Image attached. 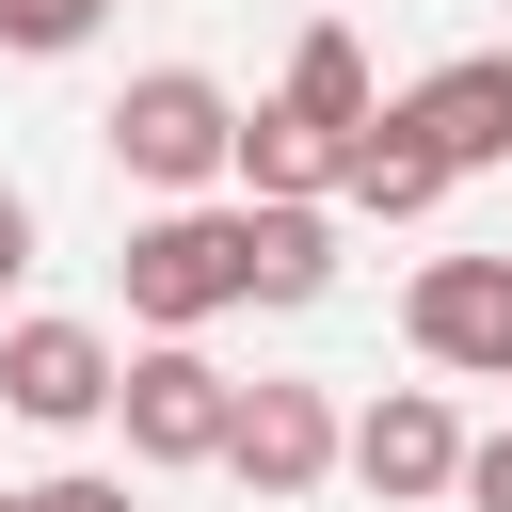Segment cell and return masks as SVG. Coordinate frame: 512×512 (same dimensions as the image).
Segmentation results:
<instances>
[{"mask_svg":"<svg viewBox=\"0 0 512 512\" xmlns=\"http://www.w3.org/2000/svg\"><path fill=\"white\" fill-rule=\"evenodd\" d=\"M96 128H112V160H128L144 192H208V176L240 160V96H224L208 64H144Z\"/></svg>","mask_w":512,"mask_h":512,"instance_id":"6da1fadb","label":"cell"},{"mask_svg":"<svg viewBox=\"0 0 512 512\" xmlns=\"http://www.w3.org/2000/svg\"><path fill=\"white\" fill-rule=\"evenodd\" d=\"M112 272H128V320H144V336H208V320L240 304V208H192V192H176V208L128 224Z\"/></svg>","mask_w":512,"mask_h":512,"instance_id":"7a4b0ae2","label":"cell"},{"mask_svg":"<svg viewBox=\"0 0 512 512\" xmlns=\"http://www.w3.org/2000/svg\"><path fill=\"white\" fill-rule=\"evenodd\" d=\"M112 416H128V464H224L240 384H224L192 336H144V352H128V384H112Z\"/></svg>","mask_w":512,"mask_h":512,"instance_id":"3957f363","label":"cell"},{"mask_svg":"<svg viewBox=\"0 0 512 512\" xmlns=\"http://www.w3.org/2000/svg\"><path fill=\"white\" fill-rule=\"evenodd\" d=\"M400 336L448 368V384H512V256H432L400 288Z\"/></svg>","mask_w":512,"mask_h":512,"instance_id":"277c9868","label":"cell"},{"mask_svg":"<svg viewBox=\"0 0 512 512\" xmlns=\"http://www.w3.org/2000/svg\"><path fill=\"white\" fill-rule=\"evenodd\" d=\"M352 464V416L320 384H240V432H224V480L240 496H320Z\"/></svg>","mask_w":512,"mask_h":512,"instance_id":"5b68a950","label":"cell"},{"mask_svg":"<svg viewBox=\"0 0 512 512\" xmlns=\"http://www.w3.org/2000/svg\"><path fill=\"white\" fill-rule=\"evenodd\" d=\"M112 384H128V352H112L96 320H16V336H0V400H16L32 432H96Z\"/></svg>","mask_w":512,"mask_h":512,"instance_id":"8992f818","label":"cell"},{"mask_svg":"<svg viewBox=\"0 0 512 512\" xmlns=\"http://www.w3.org/2000/svg\"><path fill=\"white\" fill-rule=\"evenodd\" d=\"M352 480H368L384 512H432V496H464V416H448L432 384H384V400L352 416Z\"/></svg>","mask_w":512,"mask_h":512,"instance_id":"52a82bcc","label":"cell"},{"mask_svg":"<svg viewBox=\"0 0 512 512\" xmlns=\"http://www.w3.org/2000/svg\"><path fill=\"white\" fill-rule=\"evenodd\" d=\"M336 288V208L320 192H240V304H320Z\"/></svg>","mask_w":512,"mask_h":512,"instance_id":"ba28073f","label":"cell"},{"mask_svg":"<svg viewBox=\"0 0 512 512\" xmlns=\"http://www.w3.org/2000/svg\"><path fill=\"white\" fill-rule=\"evenodd\" d=\"M336 208H368V224H416V208H448V144L384 96L368 128H352V160H336Z\"/></svg>","mask_w":512,"mask_h":512,"instance_id":"9c48e42d","label":"cell"},{"mask_svg":"<svg viewBox=\"0 0 512 512\" xmlns=\"http://www.w3.org/2000/svg\"><path fill=\"white\" fill-rule=\"evenodd\" d=\"M432 144H448V176H480V160H512V48H464V64H432L416 96H400Z\"/></svg>","mask_w":512,"mask_h":512,"instance_id":"30bf717a","label":"cell"},{"mask_svg":"<svg viewBox=\"0 0 512 512\" xmlns=\"http://www.w3.org/2000/svg\"><path fill=\"white\" fill-rule=\"evenodd\" d=\"M288 112H304V128H336V160H352V128L384 112V96H368V48H352L336 16H304V48H288Z\"/></svg>","mask_w":512,"mask_h":512,"instance_id":"8fae6325","label":"cell"},{"mask_svg":"<svg viewBox=\"0 0 512 512\" xmlns=\"http://www.w3.org/2000/svg\"><path fill=\"white\" fill-rule=\"evenodd\" d=\"M240 192H336V128H304L288 96H256L240 112V160H224Z\"/></svg>","mask_w":512,"mask_h":512,"instance_id":"7c38bea8","label":"cell"},{"mask_svg":"<svg viewBox=\"0 0 512 512\" xmlns=\"http://www.w3.org/2000/svg\"><path fill=\"white\" fill-rule=\"evenodd\" d=\"M96 16L112 0H0V48L16 64H64V48H96Z\"/></svg>","mask_w":512,"mask_h":512,"instance_id":"4fadbf2b","label":"cell"},{"mask_svg":"<svg viewBox=\"0 0 512 512\" xmlns=\"http://www.w3.org/2000/svg\"><path fill=\"white\" fill-rule=\"evenodd\" d=\"M16 512H128V480H96V464H64V480H32Z\"/></svg>","mask_w":512,"mask_h":512,"instance_id":"5bb4252c","label":"cell"},{"mask_svg":"<svg viewBox=\"0 0 512 512\" xmlns=\"http://www.w3.org/2000/svg\"><path fill=\"white\" fill-rule=\"evenodd\" d=\"M464 512H512V432H480V448H464Z\"/></svg>","mask_w":512,"mask_h":512,"instance_id":"9a60e30c","label":"cell"},{"mask_svg":"<svg viewBox=\"0 0 512 512\" xmlns=\"http://www.w3.org/2000/svg\"><path fill=\"white\" fill-rule=\"evenodd\" d=\"M16 272H32V192L0 176V288H16Z\"/></svg>","mask_w":512,"mask_h":512,"instance_id":"2e32d148","label":"cell"},{"mask_svg":"<svg viewBox=\"0 0 512 512\" xmlns=\"http://www.w3.org/2000/svg\"><path fill=\"white\" fill-rule=\"evenodd\" d=\"M0 512H16V480H0Z\"/></svg>","mask_w":512,"mask_h":512,"instance_id":"e0dca14e","label":"cell"}]
</instances>
